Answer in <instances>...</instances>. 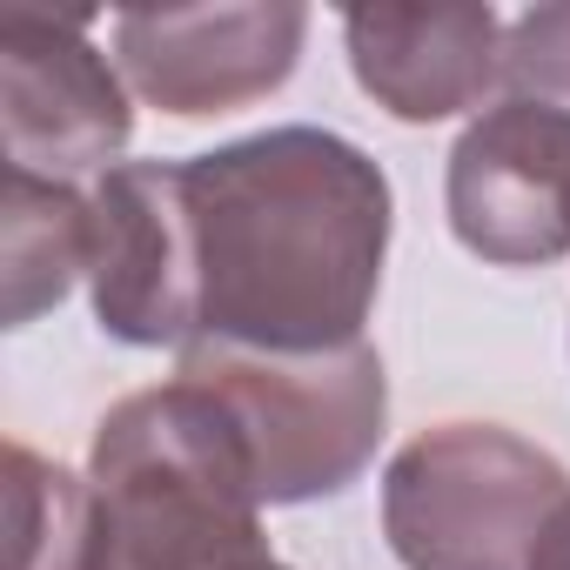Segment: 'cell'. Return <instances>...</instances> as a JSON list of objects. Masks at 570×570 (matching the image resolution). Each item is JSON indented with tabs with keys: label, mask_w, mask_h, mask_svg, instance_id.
Listing matches in <instances>:
<instances>
[{
	"label": "cell",
	"mask_w": 570,
	"mask_h": 570,
	"mask_svg": "<svg viewBox=\"0 0 570 570\" xmlns=\"http://www.w3.org/2000/svg\"><path fill=\"white\" fill-rule=\"evenodd\" d=\"M202 336L242 350H343L363 343L383 255L390 181L330 128H268L181 161Z\"/></svg>",
	"instance_id": "obj_1"
},
{
	"label": "cell",
	"mask_w": 570,
	"mask_h": 570,
	"mask_svg": "<svg viewBox=\"0 0 570 570\" xmlns=\"http://www.w3.org/2000/svg\"><path fill=\"white\" fill-rule=\"evenodd\" d=\"M262 490L208 390L121 396L88 456V570H255L268 563Z\"/></svg>",
	"instance_id": "obj_2"
},
{
	"label": "cell",
	"mask_w": 570,
	"mask_h": 570,
	"mask_svg": "<svg viewBox=\"0 0 570 570\" xmlns=\"http://www.w3.org/2000/svg\"><path fill=\"white\" fill-rule=\"evenodd\" d=\"M181 383L208 390L215 410L235 423L262 503H309L350 490L370 470L390 416L383 356L370 343L282 356L195 336L181 350Z\"/></svg>",
	"instance_id": "obj_3"
},
{
	"label": "cell",
	"mask_w": 570,
	"mask_h": 570,
	"mask_svg": "<svg viewBox=\"0 0 570 570\" xmlns=\"http://www.w3.org/2000/svg\"><path fill=\"white\" fill-rule=\"evenodd\" d=\"M563 510V463L497 423L423 430L383 470V537L403 570H530Z\"/></svg>",
	"instance_id": "obj_4"
},
{
	"label": "cell",
	"mask_w": 570,
	"mask_h": 570,
	"mask_svg": "<svg viewBox=\"0 0 570 570\" xmlns=\"http://www.w3.org/2000/svg\"><path fill=\"white\" fill-rule=\"evenodd\" d=\"M88 282L115 343L188 350L202 336V262L175 161L108 168L88 195Z\"/></svg>",
	"instance_id": "obj_5"
},
{
	"label": "cell",
	"mask_w": 570,
	"mask_h": 570,
	"mask_svg": "<svg viewBox=\"0 0 570 570\" xmlns=\"http://www.w3.org/2000/svg\"><path fill=\"white\" fill-rule=\"evenodd\" d=\"M0 121H8V168L41 181L95 175L135 135L128 95L88 48L81 21L28 0L0 8Z\"/></svg>",
	"instance_id": "obj_6"
},
{
	"label": "cell",
	"mask_w": 570,
	"mask_h": 570,
	"mask_svg": "<svg viewBox=\"0 0 570 570\" xmlns=\"http://www.w3.org/2000/svg\"><path fill=\"white\" fill-rule=\"evenodd\" d=\"M450 228L497 268H543L570 255V108H483L450 148Z\"/></svg>",
	"instance_id": "obj_7"
},
{
	"label": "cell",
	"mask_w": 570,
	"mask_h": 570,
	"mask_svg": "<svg viewBox=\"0 0 570 570\" xmlns=\"http://www.w3.org/2000/svg\"><path fill=\"white\" fill-rule=\"evenodd\" d=\"M309 14L296 0L242 8H135L115 21V55L135 95L175 121L235 115L296 75Z\"/></svg>",
	"instance_id": "obj_8"
},
{
	"label": "cell",
	"mask_w": 570,
	"mask_h": 570,
	"mask_svg": "<svg viewBox=\"0 0 570 570\" xmlns=\"http://www.w3.org/2000/svg\"><path fill=\"white\" fill-rule=\"evenodd\" d=\"M503 21L490 8H350L343 41L363 95L396 121H443L503 75Z\"/></svg>",
	"instance_id": "obj_9"
},
{
	"label": "cell",
	"mask_w": 570,
	"mask_h": 570,
	"mask_svg": "<svg viewBox=\"0 0 570 570\" xmlns=\"http://www.w3.org/2000/svg\"><path fill=\"white\" fill-rule=\"evenodd\" d=\"M0 268H8V330H28L88 268V195H75L68 181H41L28 168H8Z\"/></svg>",
	"instance_id": "obj_10"
},
{
	"label": "cell",
	"mask_w": 570,
	"mask_h": 570,
	"mask_svg": "<svg viewBox=\"0 0 570 570\" xmlns=\"http://www.w3.org/2000/svg\"><path fill=\"white\" fill-rule=\"evenodd\" d=\"M8 530L14 570H88V483L8 443Z\"/></svg>",
	"instance_id": "obj_11"
},
{
	"label": "cell",
	"mask_w": 570,
	"mask_h": 570,
	"mask_svg": "<svg viewBox=\"0 0 570 570\" xmlns=\"http://www.w3.org/2000/svg\"><path fill=\"white\" fill-rule=\"evenodd\" d=\"M503 81L517 88V101L570 108V0H550V8H530L510 21Z\"/></svg>",
	"instance_id": "obj_12"
},
{
	"label": "cell",
	"mask_w": 570,
	"mask_h": 570,
	"mask_svg": "<svg viewBox=\"0 0 570 570\" xmlns=\"http://www.w3.org/2000/svg\"><path fill=\"white\" fill-rule=\"evenodd\" d=\"M530 570H570V510L550 523V537L537 543V563H530Z\"/></svg>",
	"instance_id": "obj_13"
},
{
	"label": "cell",
	"mask_w": 570,
	"mask_h": 570,
	"mask_svg": "<svg viewBox=\"0 0 570 570\" xmlns=\"http://www.w3.org/2000/svg\"><path fill=\"white\" fill-rule=\"evenodd\" d=\"M255 570H289V563H275V557H268V563H255Z\"/></svg>",
	"instance_id": "obj_14"
}]
</instances>
